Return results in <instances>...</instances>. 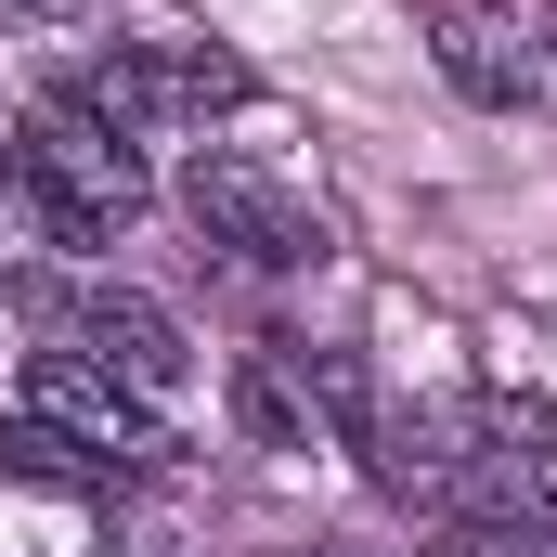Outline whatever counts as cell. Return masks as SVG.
<instances>
[{
    "instance_id": "cell-1",
    "label": "cell",
    "mask_w": 557,
    "mask_h": 557,
    "mask_svg": "<svg viewBox=\"0 0 557 557\" xmlns=\"http://www.w3.org/2000/svg\"><path fill=\"white\" fill-rule=\"evenodd\" d=\"M13 182H26L39 234H52V247H78V260H104V234H131L143 195H156L143 143L104 131V117H78V104H39V117L13 131Z\"/></svg>"
},
{
    "instance_id": "cell-2",
    "label": "cell",
    "mask_w": 557,
    "mask_h": 557,
    "mask_svg": "<svg viewBox=\"0 0 557 557\" xmlns=\"http://www.w3.org/2000/svg\"><path fill=\"white\" fill-rule=\"evenodd\" d=\"M182 208H195V234L208 247H234L247 273H311L337 234H324V208L298 195V182H273L260 156H234V143H208L195 169H182Z\"/></svg>"
},
{
    "instance_id": "cell-3",
    "label": "cell",
    "mask_w": 557,
    "mask_h": 557,
    "mask_svg": "<svg viewBox=\"0 0 557 557\" xmlns=\"http://www.w3.org/2000/svg\"><path fill=\"white\" fill-rule=\"evenodd\" d=\"M26 311L78 350V363H104L117 389H143V403H169L182 376H195V337H182V311L169 298H143V285H26Z\"/></svg>"
},
{
    "instance_id": "cell-4",
    "label": "cell",
    "mask_w": 557,
    "mask_h": 557,
    "mask_svg": "<svg viewBox=\"0 0 557 557\" xmlns=\"http://www.w3.org/2000/svg\"><path fill=\"white\" fill-rule=\"evenodd\" d=\"M26 416H52L65 441H91V454H117V467H156L169 454V428H156V403L143 389H117L104 363H78V350H26Z\"/></svg>"
},
{
    "instance_id": "cell-5",
    "label": "cell",
    "mask_w": 557,
    "mask_h": 557,
    "mask_svg": "<svg viewBox=\"0 0 557 557\" xmlns=\"http://www.w3.org/2000/svg\"><path fill=\"white\" fill-rule=\"evenodd\" d=\"M428 52H441V78H454L467 104H519V91H532V39H519L506 13H441Z\"/></svg>"
},
{
    "instance_id": "cell-6",
    "label": "cell",
    "mask_w": 557,
    "mask_h": 557,
    "mask_svg": "<svg viewBox=\"0 0 557 557\" xmlns=\"http://www.w3.org/2000/svg\"><path fill=\"white\" fill-rule=\"evenodd\" d=\"M234 428H247L260 454H311V389H298V363H285V337L234 363Z\"/></svg>"
},
{
    "instance_id": "cell-7",
    "label": "cell",
    "mask_w": 557,
    "mask_h": 557,
    "mask_svg": "<svg viewBox=\"0 0 557 557\" xmlns=\"http://www.w3.org/2000/svg\"><path fill=\"white\" fill-rule=\"evenodd\" d=\"M0 467H13V480H39V493H131V467H117V454L65 441L52 416H13V428H0Z\"/></svg>"
},
{
    "instance_id": "cell-8",
    "label": "cell",
    "mask_w": 557,
    "mask_h": 557,
    "mask_svg": "<svg viewBox=\"0 0 557 557\" xmlns=\"http://www.w3.org/2000/svg\"><path fill=\"white\" fill-rule=\"evenodd\" d=\"M143 78H156L169 117H208V104H247V91H260V78H247L234 52H208V39H143Z\"/></svg>"
},
{
    "instance_id": "cell-9",
    "label": "cell",
    "mask_w": 557,
    "mask_h": 557,
    "mask_svg": "<svg viewBox=\"0 0 557 557\" xmlns=\"http://www.w3.org/2000/svg\"><path fill=\"white\" fill-rule=\"evenodd\" d=\"M441 557H557L545 519H441Z\"/></svg>"
},
{
    "instance_id": "cell-10",
    "label": "cell",
    "mask_w": 557,
    "mask_h": 557,
    "mask_svg": "<svg viewBox=\"0 0 557 557\" xmlns=\"http://www.w3.org/2000/svg\"><path fill=\"white\" fill-rule=\"evenodd\" d=\"M104 557H182V545H169V532H117Z\"/></svg>"
},
{
    "instance_id": "cell-11",
    "label": "cell",
    "mask_w": 557,
    "mask_h": 557,
    "mask_svg": "<svg viewBox=\"0 0 557 557\" xmlns=\"http://www.w3.org/2000/svg\"><path fill=\"white\" fill-rule=\"evenodd\" d=\"M13 13H91V0H13Z\"/></svg>"
},
{
    "instance_id": "cell-12",
    "label": "cell",
    "mask_w": 557,
    "mask_h": 557,
    "mask_svg": "<svg viewBox=\"0 0 557 557\" xmlns=\"http://www.w3.org/2000/svg\"><path fill=\"white\" fill-rule=\"evenodd\" d=\"M298 557H363V545H298Z\"/></svg>"
}]
</instances>
